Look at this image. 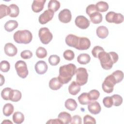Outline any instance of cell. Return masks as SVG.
<instances>
[{"label":"cell","mask_w":124,"mask_h":124,"mask_svg":"<svg viewBox=\"0 0 124 124\" xmlns=\"http://www.w3.org/2000/svg\"><path fill=\"white\" fill-rule=\"evenodd\" d=\"M18 25V22L16 20H10L5 23L4 25V29L6 31L11 32L17 28Z\"/></svg>","instance_id":"44dd1931"},{"label":"cell","mask_w":124,"mask_h":124,"mask_svg":"<svg viewBox=\"0 0 124 124\" xmlns=\"http://www.w3.org/2000/svg\"><path fill=\"white\" fill-rule=\"evenodd\" d=\"M83 123L85 124H96V120L93 117L90 115L87 114L84 116L83 118Z\"/></svg>","instance_id":"ee69618b"},{"label":"cell","mask_w":124,"mask_h":124,"mask_svg":"<svg viewBox=\"0 0 124 124\" xmlns=\"http://www.w3.org/2000/svg\"><path fill=\"white\" fill-rule=\"evenodd\" d=\"M88 109L89 111L93 114H98L101 110V108L100 104L95 101H91L88 104Z\"/></svg>","instance_id":"4fadbf2b"},{"label":"cell","mask_w":124,"mask_h":124,"mask_svg":"<svg viewBox=\"0 0 124 124\" xmlns=\"http://www.w3.org/2000/svg\"><path fill=\"white\" fill-rule=\"evenodd\" d=\"M80 91V86L76 81H72L68 87L69 93L73 95H77Z\"/></svg>","instance_id":"d6986e66"},{"label":"cell","mask_w":124,"mask_h":124,"mask_svg":"<svg viewBox=\"0 0 124 124\" xmlns=\"http://www.w3.org/2000/svg\"><path fill=\"white\" fill-rule=\"evenodd\" d=\"M14 41L18 44H29L32 39L31 32L27 30H18L14 34Z\"/></svg>","instance_id":"3957f363"},{"label":"cell","mask_w":124,"mask_h":124,"mask_svg":"<svg viewBox=\"0 0 124 124\" xmlns=\"http://www.w3.org/2000/svg\"><path fill=\"white\" fill-rule=\"evenodd\" d=\"M1 124H13V123L9 120H4V121H3L1 123Z\"/></svg>","instance_id":"f907efd6"},{"label":"cell","mask_w":124,"mask_h":124,"mask_svg":"<svg viewBox=\"0 0 124 124\" xmlns=\"http://www.w3.org/2000/svg\"><path fill=\"white\" fill-rule=\"evenodd\" d=\"M46 0H34L31 5V9L35 13H39L43 10Z\"/></svg>","instance_id":"2e32d148"},{"label":"cell","mask_w":124,"mask_h":124,"mask_svg":"<svg viewBox=\"0 0 124 124\" xmlns=\"http://www.w3.org/2000/svg\"><path fill=\"white\" fill-rule=\"evenodd\" d=\"M115 13L113 11H110L108 12L106 15V20L109 23H113V17L115 15Z\"/></svg>","instance_id":"7dc6e473"},{"label":"cell","mask_w":124,"mask_h":124,"mask_svg":"<svg viewBox=\"0 0 124 124\" xmlns=\"http://www.w3.org/2000/svg\"><path fill=\"white\" fill-rule=\"evenodd\" d=\"M13 120L14 123L15 124H21L24 121V115L21 112L16 111L13 115Z\"/></svg>","instance_id":"484cf974"},{"label":"cell","mask_w":124,"mask_h":124,"mask_svg":"<svg viewBox=\"0 0 124 124\" xmlns=\"http://www.w3.org/2000/svg\"><path fill=\"white\" fill-rule=\"evenodd\" d=\"M10 9L9 16L12 17H17L19 13V9L17 5L15 4H12L9 6Z\"/></svg>","instance_id":"f546056e"},{"label":"cell","mask_w":124,"mask_h":124,"mask_svg":"<svg viewBox=\"0 0 124 124\" xmlns=\"http://www.w3.org/2000/svg\"><path fill=\"white\" fill-rule=\"evenodd\" d=\"M35 54L38 58L43 59L47 56V51L45 48L40 46L37 48Z\"/></svg>","instance_id":"836d02e7"},{"label":"cell","mask_w":124,"mask_h":124,"mask_svg":"<svg viewBox=\"0 0 124 124\" xmlns=\"http://www.w3.org/2000/svg\"><path fill=\"white\" fill-rule=\"evenodd\" d=\"M79 40V37L74 34H68L65 38V41L66 44L70 47H73L76 49L77 47Z\"/></svg>","instance_id":"7c38bea8"},{"label":"cell","mask_w":124,"mask_h":124,"mask_svg":"<svg viewBox=\"0 0 124 124\" xmlns=\"http://www.w3.org/2000/svg\"><path fill=\"white\" fill-rule=\"evenodd\" d=\"M97 36L101 38L104 39L106 38L108 35V28L104 26H100L97 27L96 30Z\"/></svg>","instance_id":"ac0fdd59"},{"label":"cell","mask_w":124,"mask_h":124,"mask_svg":"<svg viewBox=\"0 0 124 124\" xmlns=\"http://www.w3.org/2000/svg\"><path fill=\"white\" fill-rule=\"evenodd\" d=\"M59 20L64 23H67L70 22L72 19L71 11L68 9H64L61 11L58 15Z\"/></svg>","instance_id":"30bf717a"},{"label":"cell","mask_w":124,"mask_h":124,"mask_svg":"<svg viewBox=\"0 0 124 124\" xmlns=\"http://www.w3.org/2000/svg\"><path fill=\"white\" fill-rule=\"evenodd\" d=\"M95 5L98 11L100 12H106L109 8V6L108 3L104 1H98Z\"/></svg>","instance_id":"4dcf8cb0"},{"label":"cell","mask_w":124,"mask_h":124,"mask_svg":"<svg viewBox=\"0 0 124 124\" xmlns=\"http://www.w3.org/2000/svg\"><path fill=\"white\" fill-rule=\"evenodd\" d=\"M0 80H1L0 86H2L3 85V84L4 83V81H5L4 77H3V76L2 75H0Z\"/></svg>","instance_id":"681fc988"},{"label":"cell","mask_w":124,"mask_h":124,"mask_svg":"<svg viewBox=\"0 0 124 124\" xmlns=\"http://www.w3.org/2000/svg\"><path fill=\"white\" fill-rule=\"evenodd\" d=\"M78 100L79 103L82 105H88L90 102L91 101L89 98L88 93H83L78 97Z\"/></svg>","instance_id":"4316f807"},{"label":"cell","mask_w":124,"mask_h":124,"mask_svg":"<svg viewBox=\"0 0 124 124\" xmlns=\"http://www.w3.org/2000/svg\"><path fill=\"white\" fill-rule=\"evenodd\" d=\"M64 106L67 109L70 111H74L77 108L78 104L75 100L72 98H69L65 101Z\"/></svg>","instance_id":"7402d4cb"},{"label":"cell","mask_w":124,"mask_h":124,"mask_svg":"<svg viewBox=\"0 0 124 124\" xmlns=\"http://www.w3.org/2000/svg\"><path fill=\"white\" fill-rule=\"evenodd\" d=\"M12 89L9 87H6L3 89L1 92V96L5 100H10V96Z\"/></svg>","instance_id":"e575fe53"},{"label":"cell","mask_w":124,"mask_h":124,"mask_svg":"<svg viewBox=\"0 0 124 124\" xmlns=\"http://www.w3.org/2000/svg\"><path fill=\"white\" fill-rule=\"evenodd\" d=\"M63 85L58 79V77L51 78L49 82V87L52 90H58L60 89Z\"/></svg>","instance_id":"e0dca14e"},{"label":"cell","mask_w":124,"mask_h":124,"mask_svg":"<svg viewBox=\"0 0 124 124\" xmlns=\"http://www.w3.org/2000/svg\"><path fill=\"white\" fill-rule=\"evenodd\" d=\"M54 12L51 10H45L39 17V22L41 24H45L51 20L53 17Z\"/></svg>","instance_id":"9c48e42d"},{"label":"cell","mask_w":124,"mask_h":124,"mask_svg":"<svg viewBox=\"0 0 124 124\" xmlns=\"http://www.w3.org/2000/svg\"><path fill=\"white\" fill-rule=\"evenodd\" d=\"M22 97V94L20 91L17 90H12L10 96V100L12 102L19 101Z\"/></svg>","instance_id":"d4e9b609"},{"label":"cell","mask_w":124,"mask_h":124,"mask_svg":"<svg viewBox=\"0 0 124 124\" xmlns=\"http://www.w3.org/2000/svg\"><path fill=\"white\" fill-rule=\"evenodd\" d=\"M32 52L29 50H23L20 53L21 57L24 59H29L32 57Z\"/></svg>","instance_id":"f6af8a7d"},{"label":"cell","mask_w":124,"mask_h":124,"mask_svg":"<svg viewBox=\"0 0 124 124\" xmlns=\"http://www.w3.org/2000/svg\"><path fill=\"white\" fill-rule=\"evenodd\" d=\"M60 62V58L57 55H52L48 58V62L49 64L52 66L58 65Z\"/></svg>","instance_id":"8d00e7d4"},{"label":"cell","mask_w":124,"mask_h":124,"mask_svg":"<svg viewBox=\"0 0 124 124\" xmlns=\"http://www.w3.org/2000/svg\"><path fill=\"white\" fill-rule=\"evenodd\" d=\"M34 68L36 72L38 74L43 75L47 71L48 66L45 61H39L35 64Z\"/></svg>","instance_id":"5bb4252c"},{"label":"cell","mask_w":124,"mask_h":124,"mask_svg":"<svg viewBox=\"0 0 124 124\" xmlns=\"http://www.w3.org/2000/svg\"><path fill=\"white\" fill-rule=\"evenodd\" d=\"M63 56L65 60L68 61H72L75 58V53L72 50L67 49L64 51Z\"/></svg>","instance_id":"74e56055"},{"label":"cell","mask_w":124,"mask_h":124,"mask_svg":"<svg viewBox=\"0 0 124 124\" xmlns=\"http://www.w3.org/2000/svg\"><path fill=\"white\" fill-rule=\"evenodd\" d=\"M114 77L116 83H118L122 81L124 78V73L122 71L116 70L111 74Z\"/></svg>","instance_id":"d6a6232c"},{"label":"cell","mask_w":124,"mask_h":124,"mask_svg":"<svg viewBox=\"0 0 124 124\" xmlns=\"http://www.w3.org/2000/svg\"><path fill=\"white\" fill-rule=\"evenodd\" d=\"M58 118L60 119L64 124H68L70 123L72 120L71 114L65 111L61 112L60 113L58 116Z\"/></svg>","instance_id":"ffe728a7"},{"label":"cell","mask_w":124,"mask_h":124,"mask_svg":"<svg viewBox=\"0 0 124 124\" xmlns=\"http://www.w3.org/2000/svg\"><path fill=\"white\" fill-rule=\"evenodd\" d=\"M75 23L78 28L83 30L87 29L90 25V21L87 17L83 16H77L75 20Z\"/></svg>","instance_id":"ba28073f"},{"label":"cell","mask_w":124,"mask_h":124,"mask_svg":"<svg viewBox=\"0 0 124 124\" xmlns=\"http://www.w3.org/2000/svg\"><path fill=\"white\" fill-rule=\"evenodd\" d=\"M60 6L61 4L59 1L56 0H50L48 2L47 7L48 9L55 12L59 9Z\"/></svg>","instance_id":"f1b7e54d"},{"label":"cell","mask_w":124,"mask_h":124,"mask_svg":"<svg viewBox=\"0 0 124 124\" xmlns=\"http://www.w3.org/2000/svg\"><path fill=\"white\" fill-rule=\"evenodd\" d=\"M76 66L73 63H69L61 66L59 68V75L58 77L61 82L64 84L68 83L75 74Z\"/></svg>","instance_id":"7a4b0ae2"},{"label":"cell","mask_w":124,"mask_h":124,"mask_svg":"<svg viewBox=\"0 0 124 124\" xmlns=\"http://www.w3.org/2000/svg\"><path fill=\"white\" fill-rule=\"evenodd\" d=\"M97 58L100 61L102 67L105 70H110L114 63H116L119 59L117 53L111 51L108 53L103 51L99 53Z\"/></svg>","instance_id":"6da1fadb"},{"label":"cell","mask_w":124,"mask_h":124,"mask_svg":"<svg viewBox=\"0 0 124 124\" xmlns=\"http://www.w3.org/2000/svg\"><path fill=\"white\" fill-rule=\"evenodd\" d=\"M46 124H63V123L58 118L54 119H50L47 122H46Z\"/></svg>","instance_id":"c3c4849f"},{"label":"cell","mask_w":124,"mask_h":124,"mask_svg":"<svg viewBox=\"0 0 124 124\" xmlns=\"http://www.w3.org/2000/svg\"><path fill=\"white\" fill-rule=\"evenodd\" d=\"M10 68V64L7 61H2L0 63V69L3 72H7Z\"/></svg>","instance_id":"ab89813d"},{"label":"cell","mask_w":124,"mask_h":124,"mask_svg":"<svg viewBox=\"0 0 124 124\" xmlns=\"http://www.w3.org/2000/svg\"><path fill=\"white\" fill-rule=\"evenodd\" d=\"M14 107L11 103L5 104L3 108V114L6 117L10 116L14 112Z\"/></svg>","instance_id":"83f0119b"},{"label":"cell","mask_w":124,"mask_h":124,"mask_svg":"<svg viewBox=\"0 0 124 124\" xmlns=\"http://www.w3.org/2000/svg\"><path fill=\"white\" fill-rule=\"evenodd\" d=\"M91 22L95 24L100 23L103 19L102 15L99 12H96L89 16Z\"/></svg>","instance_id":"cb8c5ba5"},{"label":"cell","mask_w":124,"mask_h":124,"mask_svg":"<svg viewBox=\"0 0 124 124\" xmlns=\"http://www.w3.org/2000/svg\"><path fill=\"white\" fill-rule=\"evenodd\" d=\"M76 75V82L80 86L85 85L88 81V74L86 68L79 67L76 69L75 72Z\"/></svg>","instance_id":"277c9868"},{"label":"cell","mask_w":124,"mask_h":124,"mask_svg":"<svg viewBox=\"0 0 124 124\" xmlns=\"http://www.w3.org/2000/svg\"><path fill=\"white\" fill-rule=\"evenodd\" d=\"M96 12H98L96 6L95 4H90L89 5L86 9V12L87 13V14L90 16H91L92 14H93V13Z\"/></svg>","instance_id":"b9f144b4"},{"label":"cell","mask_w":124,"mask_h":124,"mask_svg":"<svg viewBox=\"0 0 124 124\" xmlns=\"http://www.w3.org/2000/svg\"><path fill=\"white\" fill-rule=\"evenodd\" d=\"M116 84L115 79L112 74L108 76L102 84V88L104 92L107 93H112L114 86Z\"/></svg>","instance_id":"5b68a950"},{"label":"cell","mask_w":124,"mask_h":124,"mask_svg":"<svg viewBox=\"0 0 124 124\" xmlns=\"http://www.w3.org/2000/svg\"><path fill=\"white\" fill-rule=\"evenodd\" d=\"M103 51H104V49L103 47L99 46H96L93 48L92 50V54L94 58H97L98 55L99 54V53Z\"/></svg>","instance_id":"7bdbcfd3"},{"label":"cell","mask_w":124,"mask_h":124,"mask_svg":"<svg viewBox=\"0 0 124 124\" xmlns=\"http://www.w3.org/2000/svg\"><path fill=\"white\" fill-rule=\"evenodd\" d=\"M112 101H113V105L115 107H118L120 106L123 103V98L119 94H113L111 96Z\"/></svg>","instance_id":"d590c367"},{"label":"cell","mask_w":124,"mask_h":124,"mask_svg":"<svg viewBox=\"0 0 124 124\" xmlns=\"http://www.w3.org/2000/svg\"><path fill=\"white\" fill-rule=\"evenodd\" d=\"M88 94L91 101H95L98 99L100 96V93L98 90H92L88 93Z\"/></svg>","instance_id":"f35d334b"},{"label":"cell","mask_w":124,"mask_h":124,"mask_svg":"<svg viewBox=\"0 0 124 124\" xmlns=\"http://www.w3.org/2000/svg\"><path fill=\"white\" fill-rule=\"evenodd\" d=\"M10 9L9 6L5 4H1L0 5V18L9 15Z\"/></svg>","instance_id":"1f68e13d"},{"label":"cell","mask_w":124,"mask_h":124,"mask_svg":"<svg viewBox=\"0 0 124 124\" xmlns=\"http://www.w3.org/2000/svg\"><path fill=\"white\" fill-rule=\"evenodd\" d=\"M4 52L9 57L15 56L17 53V49L16 47L12 43H8L5 45Z\"/></svg>","instance_id":"9a60e30c"},{"label":"cell","mask_w":124,"mask_h":124,"mask_svg":"<svg viewBox=\"0 0 124 124\" xmlns=\"http://www.w3.org/2000/svg\"><path fill=\"white\" fill-rule=\"evenodd\" d=\"M38 36L41 42L45 45L48 44L52 39L53 35L48 28L43 27L40 29Z\"/></svg>","instance_id":"8992f818"},{"label":"cell","mask_w":124,"mask_h":124,"mask_svg":"<svg viewBox=\"0 0 124 124\" xmlns=\"http://www.w3.org/2000/svg\"><path fill=\"white\" fill-rule=\"evenodd\" d=\"M91 46V42L89 38L86 37H79V40L77 49L80 50H87Z\"/></svg>","instance_id":"8fae6325"},{"label":"cell","mask_w":124,"mask_h":124,"mask_svg":"<svg viewBox=\"0 0 124 124\" xmlns=\"http://www.w3.org/2000/svg\"><path fill=\"white\" fill-rule=\"evenodd\" d=\"M91 61L90 56L87 53L79 54L77 57L78 62L81 64H86L89 63Z\"/></svg>","instance_id":"603a6c76"},{"label":"cell","mask_w":124,"mask_h":124,"mask_svg":"<svg viewBox=\"0 0 124 124\" xmlns=\"http://www.w3.org/2000/svg\"><path fill=\"white\" fill-rule=\"evenodd\" d=\"M70 123L72 124H81L82 123V119L79 115H75L72 118Z\"/></svg>","instance_id":"bcb514c9"},{"label":"cell","mask_w":124,"mask_h":124,"mask_svg":"<svg viewBox=\"0 0 124 124\" xmlns=\"http://www.w3.org/2000/svg\"><path fill=\"white\" fill-rule=\"evenodd\" d=\"M15 69L18 76L22 78H25L28 75V70L26 63L22 60L18 61L15 65Z\"/></svg>","instance_id":"52a82bcc"},{"label":"cell","mask_w":124,"mask_h":124,"mask_svg":"<svg viewBox=\"0 0 124 124\" xmlns=\"http://www.w3.org/2000/svg\"><path fill=\"white\" fill-rule=\"evenodd\" d=\"M103 103L106 108H111L113 105V101L111 96H106L103 99Z\"/></svg>","instance_id":"60d3db41"}]
</instances>
